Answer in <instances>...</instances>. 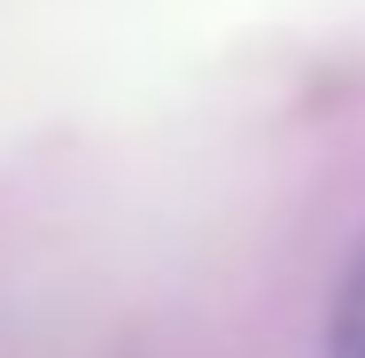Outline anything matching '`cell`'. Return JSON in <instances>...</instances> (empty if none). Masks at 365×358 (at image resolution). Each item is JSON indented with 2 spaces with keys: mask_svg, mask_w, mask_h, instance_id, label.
<instances>
[{
  "mask_svg": "<svg viewBox=\"0 0 365 358\" xmlns=\"http://www.w3.org/2000/svg\"><path fill=\"white\" fill-rule=\"evenodd\" d=\"M319 351H327V358H365V242H358V257L342 265V281H334Z\"/></svg>",
  "mask_w": 365,
  "mask_h": 358,
  "instance_id": "6da1fadb",
  "label": "cell"
}]
</instances>
